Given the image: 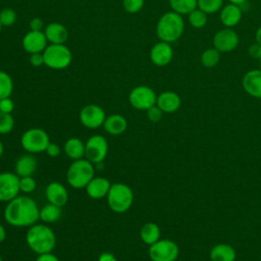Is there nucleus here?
Instances as JSON below:
<instances>
[{
	"mask_svg": "<svg viewBox=\"0 0 261 261\" xmlns=\"http://www.w3.org/2000/svg\"><path fill=\"white\" fill-rule=\"evenodd\" d=\"M40 208L28 196H17L9 201L4 209L6 222L15 227H30L40 219Z\"/></svg>",
	"mask_w": 261,
	"mask_h": 261,
	"instance_id": "nucleus-1",
	"label": "nucleus"
},
{
	"mask_svg": "<svg viewBox=\"0 0 261 261\" xmlns=\"http://www.w3.org/2000/svg\"><path fill=\"white\" fill-rule=\"evenodd\" d=\"M25 243L29 248L36 254L52 252L56 245V236L54 231L45 224L30 226L25 234Z\"/></svg>",
	"mask_w": 261,
	"mask_h": 261,
	"instance_id": "nucleus-2",
	"label": "nucleus"
},
{
	"mask_svg": "<svg viewBox=\"0 0 261 261\" xmlns=\"http://www.w3.org/2000/svg\"><path fill=\"white\" fill-rule=\"evenodd\" d=\"M185 20L182 15L170 10L163 13L156 24V35L160 41L176 42L184 34Z\"/></svg>",
	"mask_w": 261,
	"mask_h": 261,
	"instance_id": "nucleus-3",
	"label": "nucleus"
},
{
	"mask_svg": "<svg viewBox=\"0 0 261 261\" xmlns=\"http://www.w3.org/2000/svg\"><path fill=\"white\" fill-rule=\"evenodd\" d=\"M95 176V165L86 158L73 160L66 171V181L73 189H85Z\"/></svg>",
	"mask_w": 261,
	"mask_h": 261,
	"instance_id": "nucleus-4",
	"label": "nucleus"
},
{
	"mask_svg": "<svg viewBox=\"0 0 261 261\" xmlns=\"http://www.w3.org/2000/svg\"><path fill=\"white\" fill-rule=\"evenodd\" d=\"M106 201L110 210L115 213H124L134 203V192L126 184L114 182L111 184Z\"/></svg>",
	"mask_w": 261,
	"mask_h": 261,
	"instance_id": "nucleus-5",
	"label": "nucleus"
},
{
	"mask_svg": "<svg viewBox=\"0 0 261 261\" xmlns=\"http://www.w3.org/2000/svg\"><path fill=\"white\" fill-rule=\"evenodd\" d=\"M44 65L52 69H64L72 60L71 51L65 44H50L43 51Z\"/></svg>",
	"mask_w": 261,
	"mask_h": 261,
	"instance_id": "nucleus-6",
	"label": "nucleus"
},
{
	"mask_svg": "<svg viewBox=\"0 0 261 261\" xmlns=\"http://www.w3.org/2000/svg\"><path fill=\"white\" fill-rule=\"evenodd\" d=\"M49 143L50 139L47 132L40 127H31L20 137L21 147L31 154L45 152Z\"/></svg>",
	"mask_w": 261,
	"mask_h": 261,
	"instance_id": "nucleus-7",
	"label": "nucleus"
},
{
	"mask_svg": "<svg viewBox=\"0 0 261 261\" xmlns=\"http://www.w3.org/2000/svg\"><path fill=\"white\" fill-rule=\"evenodd\" d=\"M157 95L155 91L145 85L133 88L128 94L129 104L138 110H147L156 104Z\"/></svg>",
	"mask_w": 261,
	"mask_h": 261,
	"instance_id": "nucleus-8",
	"label": "nucleus"
},
{
	"mask_svg": "<svg viewBox=\"0 0 261 261\" xmlns=\"http://www.w3.org/2000/svg\"><path fill=\"white\" fill-rule=\"evenodd\" d=\"M179 253L177 245L167 239L159 240L151 245L148 251L151 261H175Z\"/></svg>",
	"mask_w": 261,
	"mask_h": 261,
	"instance_id": "nucleus-9",
	"label": "nucleus"
},
{
	"mask_svg": "<svg viewBox=\"0 0 261 261\" xmlns=\"http://www.w3.org/2000/svg\"><path fill=\"white\" fill-rule=\"evenodd\" d=\"M85 158L92 162L94 165L101 163L107 156L108 143L107 140L101 135L91 136L85 143Z\"/></svg>",
	"mask_w": 261,
	"mask_h": 261,
	"instance_id": "nucleus-10",
	"label": "nucleus"
},
{
	"mask_svg": "<svg viewBox=\"0 0 261 261\" xmlns=\"http://www.w3.org/2000/svg\"><path fill=\"white\" fill-rule=\"evenodd\" d=\"M212 42L213 47L220 53H228L237 49L240 38L233 29L223 28L214 34Z\"/></svg>",
	"mask_w": 261,
	"mask_h": 261,
	"instance_id": "nucleus-11",
	"label": "nucleus"
},
{
	"mask_svg": "<svg viewBox=\"0 0 261 261\" xmlns=\"http://www.w3.org/2000/svg\"><path fill=\"white\" fill-rule=\"evenodd\" d=\"M105 118V111L97 104H88L80 111L81 123L90 129H96L103 126Z\"/></svg>",
	"mask_w": 261,
	"mask_h": 261,
	"instance_id": "nucleus-12",
	"label": "nucleus"
},
{
	"mask_svg": "<svg viewBox=\"0 0 261 261\" xmlns=\"http://www.w3.org/2000/svg\"><path fill=\"white\" fill-rule=\"evenodd\" d=\"M19 176L15 172H0V202L8 203L18 196Z\"/></svg>",
	"mask_w": 261,
	"mask_h": 261,
	"instance_id": "nucleus-13",
	"label": "nucleus"
},
{
	"mask_svg": "<svg viewBox=\"0 0 261 261\" xmlns=\"http://www.w3.org/2000/svg\"><path fill=\"white\" fill-rule=\"evenodd\" d=\"M173 58V49L170 43L159 41L150 50L151 62L159 67L168 65Z\"/></svg>",
	"mask_w": 261,
	"mask_h": 261,
	"instance_id": "nucleus-14",
	"label": "nucleus"
},
{
	"mask_svg": "<svg viewBox=\"0 0 261 261\" xmlns=\"http://www.w3.org/2000/svg\"><path fill=\"white\" fill-rule=\"evenodd\" d=\"M48 41L44 32L29 31L22 38V48L25 52L33 53H42L47 45Z\"/></svg>",
	"mask_w": 261,
	"mask_h": 261,
	"instance_id": "nucleus-15",
	"label": "nucleus"
},
{
	"mask_svg": "<svg viewBox=\"0 0 261 261\" xmlns=\"http://www.w3.org/2000/svg\"><path fill=\"white\" fill-rule=\"evenodd\" d=\"M243 89L250 96L261 99V69H251L242 79Z\"/></svg>",
	"mask_w": 261,
	"mask_h": 261,
	"instance_id": "nucleus-16",
	"label": "nucleus"
},
{
	"mask_svg": "<svg viewBox=\"0 0 261 261\" xmlns=\"http://www.w3.org/2000/svg\"><path fill=\"white\" fill-rule=\"evenodd\" d=\"M243 10L240 5L228 3L223 5L219 11V20L224 28L233 29L242 20Z\"/></svg>",
	"mask_w": 261,
	"mask_h": 261,
	"instance_id": "nucleus-17",
	"label": "nucleus"
},
{
	"mask_svg": "<svg viewBox=\"0 0 261 261\" xmlns=\"http://www.w3.org/2000/svg\"><path fill=\"white\" fill-rule=\"evenodd\" d=\"M45 196L48 203L64 206L68 201V192L66 188L59 181H51L48 184L45 190Z\"/></svg>",
	"mask_w": 261,
	"mask_h": 261,
	"instance_id": "nucleus-18",
	"label": "nucleus"
},
{
	"mask_svg": "<svg viewBox=\"0 0 261 261\" xmlns=\"http://www.w3.org/2000/svg\"><path fill=\"white\" fill-rule=\"evenodd\" d=\"M181 100L178 94L172 91H164L157 96L156 105L163 113H173L180 107Z\"/></svg>",
	"mask_w": 261,
	"mask_h": 261,
	"instance_id": "nucleus-19",
	"label": "nucleus"
},
{
	"mask_svg": "<svg viewBox=\"0 0 261 261\" xmlns=\"http://www.w3.org/2000/svg\"><path fill=\"white\" fill-rule=\"evenodd\" d=\"M110 187L111 182L106 177L94 176L85 189L90 198L98 200L107 196Z\"/></svg>",
	"mask_w": 261,
	"mask_h": 261,
	"instance_id": "nucleus-20",
	"label": "nucleus"
},
{
	"mask_svg": "<svg viewBox=\"0 0 261 261\" xmlns=\"http://www.w3.org/2000/svg\"><path fill=\"white\" fill-rule=\"evenodd\" d=\"M43 32L50 44H65L68 39L67 29L60 22L48 23Z\"/></svg>",
	"mask_w": 261,
	"mask_h": 261,
	"instance_id": "nucleus-21",
	"label": "nucleus"
},
{
	"mask_svg": "<svg viewBox=\"0 0 261 261\" xmlns=\"http://www.w3.org/2000/svg\"><path fill=\"white\" fill-rule=\"evenodd\" d=\"M103 127L105 132L108 133L109 135L118 136L126 130L127 121L123 115L113 113L106 116L105 121L103 123Z\"/></svg>",
	"mask_w": 261,
	"mask_h": 261,
	"instance_id": "nucleus-22",
	"label": "nucleus"
},
{
	"mask_svg": "<svg viewBox=\"0 0 261 261\" xmlns=\"http://www.w3.org/2000/svg\"><path fill=\"white\" fill-rule=\"evenodd\" d=\"M37 160L36 158L31 154H24L19 156L16 161H15V165H14V171L15 173L19 176H30L33 175L37 169Z\"/></svg>",
	"mask_w": 261,
	"mask_h": 261,
	"instance_id": "nucleus-23",
	"label": "nucleus"
},
{
	"mask_svg": "<svg viewBox=\"0 0 261 261\" xmlns=\"http://www.w3.org/2000/svg\"><path fill=\"white\" fill-rule=\"evenodd\" d=\"M85 143L79 138H69L65 141L63 146L65 155L72 160L85 158Z\"/></svg>",
	"mask_w": 261,
	"mask_h": 261,
	"instance_id": "nucleus-24",
	"label": "nucleus"
},
{
	"mask_svg": "<svg viewBox=\"0 0 261 261\" xmlns=\"http://www.w3.org/2000/svg\"><path fill=\"white\" fill-rule=\"evenodd\" d=\"M236 258V250L227 244H218L210 251L211 261H234Z\"/></svg>",
	"mask_w": 261,
	"mask_h": 261,
	"instance_id": "nucleus-25",
	"label": "nucleus"
},
{
	"mask_svg": "<svg viewBox=\"0 0 261 261\" xmlns=\"http://www.w3.org/2000/svg\"><path fill=\"white\" fill-rule=\"evenodd\" d=\"M140 238L148 246L160 240V228L155 222H146L140 229Z\"/></svg>",
	"mask_w": 261,
	"mask_h": 261,
	"instance_id": "nucleus-26",
	"label": "nucleus"
},
{
	"mask_svg": "<svg viewBox=\"0 0 261 261\" xmlns=\"http://www.w3.org/2000/svg\"><path fill=\"white\" fill-rule=\"evenodd\" d=\"M62 214V210L60 206L48 203L44 205L42 208H40V219L46 223H52L56 222L60 219Z\"/></svg>",
	"mask_w": 261,
	"mask_h": 261,
	"instance_id": "nucleus-27",
	"label": "nucleus"
},
{
	"mask_svg": "<svg viewBox=\"0 0 261 261\" xmlns=\"http://www.w3.org/2000/svg\"><path fill=\"white\" fill-rule=\"evenodd\" d=\"M168 3L171 10L180 15H188L197 8V0H168Z\"/></svg>",
	"mask_w": 261,
	"mask_h": 261,
	"instance_id": "nucleus-28",
	"label": "nucleus"
},
{
	"mask_svg": "<svg viewBox=\"0 0 261 261\" xmlns=\"http://www.w3.org/2000/svg\"><path fill=\"white\" fill-rule=\"evenodd\" d=\"M220 52L216 50L214 47L207 48L204 50L200 56V62L202 66L206 68H213L215 67L220 61Z\"/></svg>",
	"mask_w": 261,
	"mask_h": 261,
	"instance_id": "nucleus-29",
	"label": "nucleus"
},
{
	"mask_svg": "<svg viewBox=\"0 0 261 261\" xmlns=\"http://www.w3.org/2000/svg\"><path fill=\"white\" fill-rule=\"evenodd\" d=\"M208 14L199 9L198 7L191 11L188 14V20L192 28L194 29H202L207 24L208 21Z\"/></svg>",
	"mask_w": 261,
	"mask_h": 261,
	"instance_id": "nucleus-30",
	"label": "nucleus"
},
{
	"mask_svg": "<svg viewBox=\"0 0 261 261\" xmlns=\"http://www.w3.org/2000/svg\"><path fill=\"white\" fill-rule=\"evenodd\" d=\"M13 91V81L9 73L0 70V100L10 97Z\"/></svg>",
	"mask_w": 261,
	"mask_h": 261,
	"instance_id": "nucleus-31",
	"label": "nucleus"
},
{
	"mask_svg": "<svg viewBox=\"0 0 261 261\" xmlns=\"http://www.w3.org/2000/svg\"><path fill=\"white\" fill-rule=\"evenodd\" d=\"M223 6V0H197V7L207 14L220 11Z\"/></svg>",
	"mask_w": 261,
	"mask_h": 261,
	"instance_id": "nucleus-32",
	"label": "nucleus"
},
{
	"mask_svg": "<svg viewBox=\"0 0 261 261\" xmlns=\"http://www.w3.org/2000/svg\"><path fill=\"white\" fill-rule=\"evenodd\" d=\"M16 12L9 7L0 10V22L2 27H11L16 21Z\"/></svg>",
	"mask_w": 261,
	"mask_h": 261,
	"instance_id": "nucleus-33",
	"label": "nucleus"
},
{
	"mask_svg": "<svg viewBox=\"0 0 261 261\" xmlns=\"http://www.w3.org/2000/svg\"><path fill=\"white\" fill-rule=\"evenodd\" d=\"M14 127V119L10 113L0 112V134L6 135Z\"/></svg>",
	"mask_w": 261,
	"mask_h": 261,
	"instance_id": "nucleus-34",
	"label": "nucleus"
},
{
	"mask_svg": "<svg viewBox=\"0 0 261 261\" xmlns=\"http://www.w3.org/2000/svg\"><path fill=\"white\" fill-rule=\"evenodd\" d=\"M36 188H37V181L32 175L19 177V190L23 194L33 193L36 190Z\"/></svg>",
	"mask_w": 261,
	"mask_h": 261,
	"instance_id": "nucleus-35",
	"label": "nucleus"
},
{
	"mask_svg": "<svg viewBox=\"0 0 261 261\" xmlns=\"http://www.w3.org/2000/svg\"><path fill=\"white\" fill-rule=\"evenodd\" d=\"M145 0H122V7L128 13H137L144 7Z\"/></svg>",
	"mask_w": 261,
	"mask_h": 261,
	"instance_id": "nucleus-36",
	"label": "nucleus"
},
{
	"mask_svg": "<svg viewBox=\"0 0 261 261\" xmlns=\"http://www.w3.org/2000/svg\"><path fill=\"white\" fill-rule=\"evenodd\" d=\"M146 114H147V118L152 121V122H158L159 120H161L162 115H163V111L155 104L154 106L150 107L149 109L146 110Z\"/></svg>",
	"mask_w": 261,
	"mask_h": 261,
	"instance_id": "nucleus-37",
	"label": "nucleus"
},
{
	"mask_svg": "<svg viewBox=\"0 0 261 261\" xmlns=\"http://www.w3.org/2000/svg\"><path fill=\"white\" fill-rule=\"evenodd\" d=\"M13 109H14V102L10 97L3 98L0 100V112L11 114Z\"/></svg>",
	"mask_w": 261,
	"mask_h": 261,
	"instance_id": "nucleus-38",
	"label": "nucleus"
},
{
	"mask_svg": "<svg viewBox=\"0 0 261 261\" xmlns=\"http://www.w3.org/2000/svg\"><path fill=\"white\" fill-rule=\"evenodd\" d=\"M45 153L49 156V157H52V158H55L57 156L60 155L61 153V149L59 147L58 144L56 143H53V142H50L45 150Z\"/></svg>",
	"mask_w": 261,
	"mask_h": 261,
	"instance_id": "nucleus-39",
	"label": "nucleus"
},
{
	"mask_svg": "<svg viewBox=\"0 0 261 261\" xmlns=\"http://www.w3.org/2000/svg\"><path fill=\"white\" fill-rule=\"evenodd\" d=\"M30 63L35 67H40L44 65V56L42 53H33L30 54Z\"/></svg>",
	"mask_w": 261,
	"mask_h": 261,
	"instance_id": "nucleus-40",
	"label": "nucleus"
},
{
	"mask_svg": "<svg viewBox=\"0 0 261 261\" xmlns=\"http://www.w3.org/2000/svg\"><path fill=\"white\" fill-rule=\"evenodd\" d=\"M248 54L250 55V57L258 60L261 56V45L256 42L254 44H251L248 48Z\"/></svg>",
	"mask_w": 261,
	"mask_h": 261,
	"instance_id": "nucleus-41",
	"label": "nucleus"
},
{
	"mask_svg": "<svg viewBox=\"0 0 261 261\" xmlns=\"http://www.w3.org/2000/svg\"><path fill=\"white\" fill-rule=\"evenodd\" d=\"M30 31H37V32H43L44 29V22L40 17H34L30 20Z\"/></svg>",
	"mask_w": 261,
	"mask_h": 261,
	"instance_id": "nucleus-42",
	"label": "nucleus"
},
{
	"mask_svg": "<svg viewBox=\"0 0 261 261\" xmlns=\"http://www.w3.org/2000/svg\"><path fill=\"white\" fill-rule=\"evenodd\" d=\"M36 261H60V260L52 252H49V253H44V254L38 255Z\"/></svg>",
	"mask_w": 261,
	"mask_h": 261,
	"instance_id": "nucleus-43",
	"label": "nucleus"
},
{
	"mask_svg": "<svg viewBox=\"0 0 261 261\" xmlns=\"http://www.w3.org/2000/svg\"><path fill=\"white\" fill-rule=\"evenodd\" d=\"M97 261H117L115 256L110 252H103L99 255Z\"/></svg>",
	"mask_w": 261,
	"mask_h": 261,
	"instance_id": "nucleus-44",
	"label": "nucleus"
},
{
	"mask_svg": "<svg viewBox=\"0 0 261 261\" xmlns=\"http://www.w3.org/2000/svg\"><path fill=\"white\" fill-rule=\"evenodd\" d=\"M6 239V230L5 227L0 223V244L3 243Z\"/></svg>",
	"mask_w": 261,
	"mask_h": 261,
	"instance_id": "nucleus-45",
	"label": "nucleus"
},
{
	"mask_svg": "<svg viewBox=\"0 0 261 261\" xmlns=\"http://www.w3.org/2000/svg\"><path fill=\"white\" fill-rule=\"evenodd\" d=\"M255 40H256V43L261 45V25L257 29V31L255 33Z\"/></svg>",
	"mask_w": 261,
	"mask_h": 261,
	"instance_id": "nucleus-46",
	"label": "nucleus"
},
{
	"mask_svg": "<svg viewBox=\"0 0 261 261\" xmlns=\"http://www.w3.org/2000/svg\"><path fill=\"white\" fill-rule=\"evenodd\" d=\"M246 2H247V0H228V3L237 4V5H240V6H242Z\"/></svg>",
	"mask_w": 261,
	"mask_h": 261,
	"instance_id": "nucleus-47",
	"label": "nucleus"
},
{
	"mask_svg": "<svg viewBox=\"0 0 261 261\" xmlns=\"http://www.w3.org/2000/svg\"><path fill=\"white\" fill-rule=\"evenodd\" d=\"M3 153H4V145H3V143L0 141V158L2 157Z\"/></svg>",
	"mask_w": 261,
	"mask_h": 261,
	"instance_id": "nucleus-48",
	"label": "nucleus"
},
{
	"mask_svg": "<svg viewBox=\"0 0 261 261\" xmlns=\"http://www.w3.org/2000/svg\"><path fill=\"white\" fill-rule=\"evenodd\" d=\"M258 61H259V64H260V69H261V56H260V58L258 59Z\"/></svg>",
	"mask_w": 261,
	"mask_h": 261,
	"instance_id": "nucleus-49",
	"label": "nucleus"
},
{
	"mask_svg": "<svg viewBox=\"0 0 261 261\" xmlns=\"http://www.w3.org/2000/svg\"><path fill=\"white\" fill-rule=\"evenodd\" d=\"M2 28H3V27H2V24H1V22H0V32H1V30H2Z\"/></svg>",
	"mask_w": 261,
	"mask_h": 261,
	"instance_id": "nucleus-50",
	"label": "nucleus"
},
{
	"mask_svg": "<svg viewBox=\"0 0 261 261\" xmlns=\"http://www.w3.org/2000/svg\"><path fill=\"white\" fill-rule=\"evenodd\" d=\"M0 261H2V257H1V255H0Z\"/></svg>",
	"mask_w": 261,
	"mask_h": 261,
	"instance_id": "nucleus-51",
	"label": "nucleus"
}]
</instances>
